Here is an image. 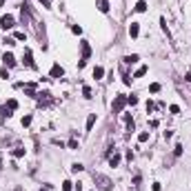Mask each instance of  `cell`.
<instances>
[{
    "label": "cell",
    "mask_w": 191,
    "mask_h": 191,
    "mask_svg": "<svg viewBox=\"0 0 191 191\" xmlns=\"http://www.w3.org/2000/svg\"><path fill=\"white\" fill-rule=\"evenodd\" d=\"M80 62H78V67H80V69H82V67H85L87 65V60H89V56H91V47H89V42L87 40H82L80 42Z\"/></svg>",
    "instance_id": "6da1fadb"
},
{
    "label": "cell",
    "mask_w": 191,
    "mask_h": 191,
    "mask_svg": "<svg viewBox=\"0 0 191 191\" xmlns=\"http://www.w3.org/2000/svg\"><path fill=\"white\" fill-rule=\"evenodd\" d=\"M93 182L98 184L102 191H109V189H111V180H109L107 176H102V173H93Z\"/></svg>",
    "instance_id": "7a4b0ae2"
},
{
    "label": "cell",
    "mask_w": 191,
    "mask_h": 191,
    "mask_svg": "<svg viewBox=\"0 0 191 191\" xmlns=\"http://www.w3.org/2000/svg\"><path fill=\"white\" fill-rule=\"evenodd\" d=\"M14 25H16V18L11 14H5L2 18H0V27H2L5 31H7V29H14Z\"/></svg>",
    "instance_id": "3957f363"
},
{
    "label": "cell",
    "mask_w": 191,
    "mask_h": 191,
    "mask_svg": "<svg viewBox=\"0 0 191 191\" xmlns=\"http://www.w3.org/2000/svg\"><path fill=\"white\" fill-rule=\"evenodd\" d=\"M125 105H127V96H116V100H114V114H120V111L125 109Z\"/></svg>",
    "instance_id": "277c9868"
},
{
    "label": "cell",
    "mask_w": 191,
    "mask_h": 191,
    "mask_svg": "<svg viewBox=\"0 0 191 191\" xmlns=\"http://www.w3.org/2000/svg\"><path fill=\"white\" fill-rule=\"evenodd\" d=\"M49 76H51V78H62V76H65V69H62L60 65H53L51 71H49Z\"/></svg>",
    "instance_id": "5b68a950"
},
{
    "label": "cell",
    "mask_w": 191,
    "mask_h": 191,
    "mask_svg": "<svg viewBox=\"0 0 191 191\" xmlns=\"http://www.w3.org/2000/svg\"><path fill=\"white\" fill-rule=\"evenodd\" d=\"M49 96H51L49 91H42V93H36V98H38V102H40V105H49V102H51Z\"/></svg>",
    "instance_id": "8992f818"
},
{
    "label": "cell",
    "mask_w": 191,
    "mask_h": 191,
    "mask_svg": "<svg viewBox=\"0 0 191 191\" xmlns=\"http://www.w3.org/2000/svg\"><path fill=\"white\" fill-rule=\"evenodd\" d=\"M129 36H131V38H138V36H140V27H138V22H131V25H129Z\"/></svg>",
    "instance_id": "52a82bcc"
},
{
    "label": "cell",
    "mask_w": 191,
    "mask_h": 191,
    "mask_svg": "<svg viewBox=\"0 0 191 191\" xmlns=\"http://www.w3.org/2000/svg\"><path fill=\"white\" fill-rule=\"evenodd\" d=\"M25 65L31 67V69H36V65H33V58H31V49H25Z\"/></svg>",
    "instance_id": "ba28073f"
},
{
    "label": "cell",
    "mask_w": 191,
    "mask_h": 191,
    "mask_svg": "<svg viewBox=\"0 0 191 191\" xmlns=\"http://www.w3.org/2000/svg\"><path fill=\"white\" fill-rule=\"evenodd\" d=\"M2 60H5V65H7V67H14V65H16V58H14V53H9V51L2 56Z\"/></svg>",
    "instance_id": "9c48e42d"
},
{
    "label": "cell",
    "mask_w": 191,
    "mask_h": 191,
    "mask_svg": "<svg viewBox=\"0 0 191 191\" xmlns=\"http://www.w3.org/2000/svg\"><path fill=\"white\" fill-rule=\"evenodd\" d=\"M96 5H98V11H102V14L109 11V2L107 0H96Z\"/></svg>",
    "instance_id": "30bf717a"
},
{
    "label": "cell",
    "mask_w": 191,
    "mask_h": 191,
    "mask_svg": "<svg viewBox=\"0 0 191 191\" xmlns=\"http://www.w3.org/2000/svg\"><path fill=\"white\" fill-rule=\"evenodd\" d=\"M122 60H125L127 65H133V62H138V60H140V56L138 53H131V56H125Z\"/></svg>",
    "instance_id": "8fae6325"
},
{
    "label": "cell",
    "mask_w": 191,
    "mask_h": 191,
    "mask_svg": "<svg viewBox=\"0 0 191 191\" xmlns=\"http://www.w3.org/2000/svg\"><path fill=\"white\" fill-rule=\"evenodd\" d=\"M25 91L29 93V96H33V98H36V85H33V82H27V85H25Z\"/></svg>",
    "instance_id": "7c38bea8"
},
{
    "label": "cell",
    "mask_w": 191,
    "mask_h": 191,
    "mask_svg": "<svg viewBox=\"0 0 191 191\" xmlns=\"http://www.w3.org/2000/svg\"><path fill=\"white\" fill-rule=\"evenodd\" d=\"M93 125H96V114H89V118H87V131H91Z\"/></svg>",
    "instance_id": "4fadbf2b"
},
{
    "label": "cell",
    "mask_w": 191,
    "mask_h": 191,
    "mask_svg": "<svg viewBox=\"0 0 191 191\" xmlns=\"http://www.w3.org/2000/svg\"><path fill=\"white\" fill-rule=\"evenodd\" d=\"M102 76H105V69H102V67H93V78H96V80H100Z\"/></svg>",
    "instance_id": "5bb4252c"
},
{
    "label": "cell",
    "mask_w": 191,
    "mask_h": 191,
    "mask_svg": "<svg viewBox=\"0 0 191 191\" xmlns=\"http://www.w3.org/2000/svg\"><path fill=\"white\" fill-rule=\"evenodd\" d=\"M136 11H138V14L147 11V2H144V0H138V2H136Z\"/></svg>",
    "instance_id": "9a60e30c"
},
{
    "label": "cell",
    "mask_w": 191,
    "mask_h": 191,
    "mask_svg": "<svg viewBox=\"0 0 191 191\" xmlns=\"http://www.w3.org/2000/svg\"><path fill=\"white\" fill-rule=\"evenodd\" d=\"M9 116H11V109L7 105H2V107H0V118H9Z\"/></svg>",
    "instance_id": "2e32d148"
},
{
    "label": "cell",
    "mask_w": 191,
    "mask_h": 191,
    "mask_svg": "<svg viewBox=\"0 0 191 191\" xmlns=\"http://www.w3.org/2000/svg\"><path fill=\"white\" fill-rule=\"evenodd\" d=\"M109 165H111V167H118V165H120V156H118V153H114V156L109 158Z\"/></svg>",
    "instance_id": "e0dca14e"
},
{
    "label": "cell",
    "mask_w": 191,
    "mask_h": 191,
    "mask_svg": "<svg viewBox=\"0 0 191 191\" xmlns=\"http://www.w3.org/2000/svg\"><path fill=\"white\" fill-rule=\"evenodd\" d=\"M147 71H149V69H147V67H140V69L136 71V74H133V78H142L144 74H147Z\"/></svg>",
    "instance_id": "ac0fdd59"
},
{
    "label": "cell",
    "mask_w": 191,
    "mask_h": 191,
    "mask_svg": "<svg viewBox=\"0 0 191 191\" xmlns=\"http://www.w3.org/2000/svg\"><path fill=\"white\" fill-rule=\"evenodd\" d=\"M62 191H74V182L65 180V182H62Z\"/></svg>",
    "instance_id": "d6986e66"
},
{
    "label": "cell",
    "mask_w": 191,
    "mask_h": 191,
    "mask_svg": "<svg viewBox=\"0 0 191 191\" xmlns=\"http://www.w3.org/2000/svg\"><path fill=\"white\" fill-rule=\"evenodd\" d=\"M14 40H27L25 31H16V33H14Z\"/></svg>",
    "instance_id": "ffe728a7"
},
{
    "label": "cell",
    "mask_w": 191,
    "mask_h": 191,
    "mask_svg": "<svg viewBox=\"0 0 191 191\" xmlns=\"http://www.w3.org/2000/svg\"><path fill=\"white\" fill-rule=\"evenodd\" d=\"M147 140H149V133H147V131H142V133L138 136V142H147Z\"/></svg>",
    "instance_id": "44dd1931"
},
{
    "label": "cell",
    "mask_w": 191,
    "mask_h": 191,
    "mask_svg": "<svg viewBox=\"0 0 191 191\" xmlns=\"http://www.w3.org/2000/svg\"><path fill=\"white\" fill-rule=\"evenodd\" d=\"M7 107H9L11 111H14V109H18V102H16V100L11 98V100H7Z\"/></svg>",
    "instance_id": "7402d4cb"
},
{
    "label": "cell",
    "mask_w": 191,
    "mask_h": 191,
    "mask_svg": "<svg viewBox=\"0 0 191 191\" xmlns=\"http://www.w3.org/2000/svg\"><path fill=\"white\" fill-rule=\"evenodd\" d=\"M82 169H85V167H82L80 162H76V165H71V171H74V173H78V171H82Z\"/></svg>",
    "instance_id": "603a6c76"
},
{
    "label": "cell",
    "mask_w": 191,
    "mask_h": 191,
    "mask_svg": "<svg viewBox=\"0 0 191 191\" xmlns=\"http://www.w3.org/2000/svg\"><path fill=\"white\" fill-rule=\"evenodd\" d=\"M127 105H138V96H129V98H127Z\"/></svg>",
    "instance_id": "cb8c5ba5"
},
{
    "label": "cell",
    "mask_w": 191,
    "mask_h": 191,
    "mask_svg": "<svg viewBox=\"0 0 191 191\" xmlns=\"http://www.w3.org/2000/svg\"><path fill=\"white\" fill-rule=\"evenodd\" d=\"M149 91H151V93H158V91H160V85H158V82H153V85L149 87Z\"/></svg>",
    "instance_id": "d4e9b609"
},
{
    "label": "cell",
    "mask_w": 191,
    "mask_h": 191,
    "mask_svg": "<svg viewBox=\"0 0 191 191\" xmlns=\"http://www.w3.org/2000/svg\"><path fill=\"white\" fill-rule=\"evenodd\" d=\"M82 96H85L87 100H89V98H93V96H91V89H89V87H85V89H82Z\"/></svg>",
    "instance_id": "484cf974"
},
{
    "label": "cell",
    "mask_w": 191,
    "mask_h": 191,
    "mask_svg": "<svg viewBox=\"0 0 191 191\" xmlns=\"http://www.w3.org/2000/svg\"><path fill=\"white\" fill-rule=\"evenodd\" d=\"M31 125V116H25L22 118V127H29Z\"/></svg>",
    "instance_id": "4316f807"
},
{
    "label": "cell",
    "mask_w": 191,
    "mask_h": 191,
    "mask_svg": "<svg viewBox=\"0 0 191 191\" xmlns=\"http://www.w3.org/2000/svg\"><path fill=\"white\" fill-rule=\"evenodd\" d=\"M14 156H16V158H22V156H25V149H20V147H18V149L14 151Z\"/></svg>",
    "instance_id": "83f0119b"
},
{
    "label": "cell",
    "mask_w": 191,
    "mask_h": 191,
    "mask_svg": "<svg viewBox=\"0 0 191 191\" xmlns=\"http://www.w3.org/2000/svg\"><path fill=\"white\" fill-rule=\"evenodd\" d=\"M140 180H142V178H140V173H136V176H133V187H140Z\"/></svg>",
    "instance_id": "f1b7e54d"
},
{
    "label": "cell",
    "mask_w": 191,
    "mask_h": 191,
    "mask_svg": "<svg viewBox=\"0 0 191 191\" xmlns=\"http://www.w3.org/2000/svg\"><path fill=\"white\" fill-rule=\"evenodd\" d=\"M169 111H171V114H180V107H178V105H171Z\"/></svg>",
    "instance_id": "f546056e"
},
{
    "label": "cell",
    "mask_w": 191,
    "mask_h": 191,
    "mask_svg": "<svg viewBox=\"0 0 191 191\" xmlns=\"http://www.w3.org/2000/svg\"><path fill=\"white\" fill-rule=\"evenodd\" d=\"M0 76H2V78H5V80H7V78H9V69H7V67H5V69H2V71H0Z\"/></svg>",
    "instance_id": "4dcf8cb0"
},
{
    "label": "cell",
    "mask_w": 191,
    "mask_h": 191,
    "mask_svg": "<svg viewBox=\"0 0 191 191\" xmlns=\"http://www.w3.org/2000/svg\"><path fill=\"white\" fill-rule=\"evenodd\" d=\"M71 31H74V33H78V36H80V33H82V29H80V27H78V25H74V27H71Z\"/></svg>",
    "instance_id": "1f68e13d"
},
{
    "label": "cell",
    "mask_w": 191,
    "mask_h": 191,
    "mask_svg": "<svg viewBox=\"0 0 191 191\" xmlns=\"http://www.w3.org/2000/svg\"><path fill=\"white\" fill-rule=\"evenodd\" d=\"M69 149H78V142H76V140H69Z\"/></svg>",
    "instance_id": "d6a6232c"
},
{
    "label": "cell",
    "mask_w": 191,
    "mask_h": 191,
    "mask_svg": "<svg viewBox=\"0 0 191 191\" xmlns=\"http://www.w3.org/2000/svg\"><path fill=\"white\" fill-rule=\"evenodd\" d=\"M40 191H53V187H51V184H44V187H42Z\"/></svg>",
    "instance_id": "836d02e7"
},
{
    "label": "cell",
    "mask_w": 191,
    "mask_h": 191,
    "mask_svg": "<svg viewBox=\"0 0 191 191\" xmlns=\"http://www.w3.org/2000/svg\"><path fill=\"white\" fill-rule=\"evenodd\" d=\"M40 2H42V5H44V7H47V9L51 7V0H40Z\"/></svg>",
    "instance_id": "e575fe53"
},
{
    "label": "cell",
    "mask_w": 191,
    "mask_h": 191,
    "mask_svg": "<svg viewBox=\"0 0 191 191\" xmlns=\"http://www.w3.org/2000/svg\"><path fill=\"white\" fill-rule=\"evenodd\" d=\"M184 80H187V82H191V69L187 71V78H184Z\"/></svg>",
    "instance_id": "d590c367"
},
{
    "label": "cell",
    "mask_w": 191,
    "mask_h": 191,
    "mask_svg": "<svg viewBox=\"0 0 191 191\" xmlns=\"http://www.w3.org/2000/svg\"><path fill=\"white\" fill-rule=\"evenodd\" d=\"M76 191H82V184H80V182L76 184Z\"/></svg>",
    "instance_id": "8d00e7d4"
},
{
    "label": "cell",
    "mask_w": 191,
    "mask_h": 191,
    "mask_svg": "<svg viewBox=\"0 0 191 191\" xmlns=\"http://www.w3.org/2000/svg\"><path fill=\"white\" fill-rule=\"evenodd\" d=\"M2 2H5V0H0V5H2Z\"/></svg>",
    "instance_id": "74e56055"
}]
</instances>
